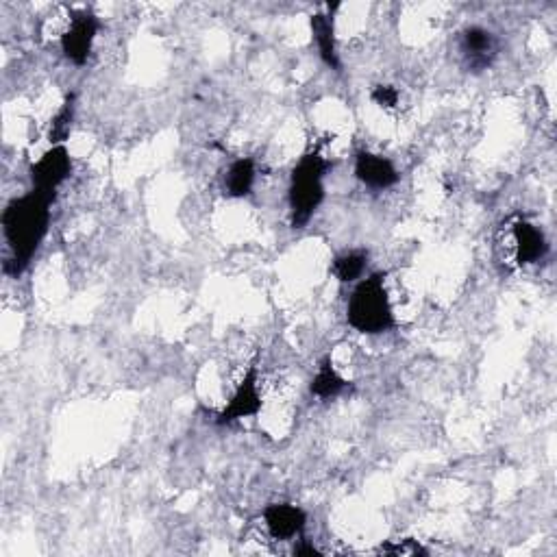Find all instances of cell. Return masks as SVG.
<instances>
[{"instance_id": "cell-5", "label": "cell", "mask_w": 557, "mask_h": 557, "mask_svg": "<svg viewBox=\"0 0 557 557\" xmlns=\"http://www.w3.org/2000/svg\"><path fill=\"white\" fill-rule=\"evenodd\" d=\"M70 170L72 162L68 148L64 144L51 146V151H46L31 168L33 190L48 198H55L57 188L68 179Z\"/></svg>"}, {"instance_id": "cell-18", "label": "cell", "mask_w": 557, "mask_h": 557, "mask_svg": "<svg viewBox=\"0 0 557 557\" xmlns=\"http://www.w3.org/2000/svg\"><path fill=\"white\" fill-rule=\"evenodd\" d=\"M294 553H296V555H320V553H318V549H314L312 544H307L305 540L299 544V547L294 549Z\"/></svg>"}, {"instance_id": "cell-2", "label": "cell", "mask_w": 557, "mask_h": 557, "mask_svg": "<svg viewBox=\"0 0 557 557\" xmlns=\"http://www.w3.org/2000/svg\"><path fill=\"white\" fill-rule=\"evenodd\" d=\"M329 168L327 159L320 153H307L296 164L290 181V214L292 227H305L325 198V172Z\"/></svg>"}, {"instance_id": "cell-1", "label": "cell", "mask_w": 557, "mask_h": 557, "mask_svg": "<svg viewBox=\"0 0 557 557\" xmlns=\"http://www.w3.org/2000/svg\"><path fill=\"white\" fill-rule=\"evenodd\" d=\"M51 203L53 198L31 190L7 205L3 212V231L11 251V259L5 264L9 275L18 277L40 249L51 225V209H48Z\"/></svg>"}, {"instance_id": "cell-6", "label": "cell", "mask_w": 557, "mask_h": 557, "mask_svg": "<svg viewBox=\"0 0 557 557\" xmlns=\"http://www.w3.org/2000/svg\"><path fill=\"white\" fill-rule=\"evenodd\" d=\"M98 33V20L90 11H72L70 27L61 33V51L72 64H85L92 53V44Z\"/></svg>"}, {"instance_id": "cell-17", "label": "cell", "mask_w": 557, "mask_h": 557, "mask_svg": "<svg viewBox=\"0 0 557 557\" xmlns=\"http://www.w3.org/2000/svg\"><path fill=\"white\" fill-rule=\"evenodd\" d=\"M383 553H390V555H425L427 551L420 547L418 542H414V540H403L401 544H386V547L381 549Z\"/></svg>"}, {"instance_id": "cell-14", "label": "cell", "mask_w": 557, "mask_h": 557, "mask_svg": "<svg viewBox=\"0 0 557 557\" xmlns=\"http://www.w3.org/2000/svg\"><path fill=\"white\" fill-rule=\"evenodd\" d=\"M366 264H368V255L364 251L342 253L340 257H336V262H333V275H336L342 283H351L364 275Z\"/></svg>"}, {"instance_id": "cell-3", "label": "cell", "mask_w": 557, "mask_h": 557, "mask_svg": "<svg viewBox=\"0 0 557 557\" xmlns=\"http://www.w3.org/2000/svg\"><path fill=\"white\" fill-rule=\"evenodd\" d=\"M349 325L360 333H383L394 327V312L386 292V283H383V275H373L364 279L360 286L355 288L349 301Z\"/></svg>"}, {"instance_id": "cell-15", "label": "cell", "mask_w": 557, "mask_h": 557, "mask_svg": "<svg viewBox=\"0 0 557 557\" xmlns=\"http://www.w3.org/2000/svg\"><path fill=\"white\" fill-rule=\"evenodd\" d=\"M72 118H74V101L72 96L66 98L64 107L57 111V116L53 118L51 131H48V140H51L53 146L64 144L70 135V127H72Z\"/></svg>"}, {"instance_id": "cell-13", "label": "cell", "mask_w": 557, "mask_h": 557, "mask_svg": "<svg viewBox=\"0 0 557 557\" xmlns=\"http://www.w3.org/2000/svg\"><path fill=\"white\" fill-rule=\"evenodd\" d=\"M346 386H349V383L338 375V370L327 360L318 368L316 377L312 379V394H316L318 399H333V396H338Z\"/></svg>"}, {"instance_id": "cell-10", "label": "cell", "mask_w": 557, "mask_h": 557, "mask_svg": "<svg viewBox=\"0 0 557 557\" xmlns=\"http://www.w3.org/2000/svg\"><path fill=\"white\" fill-rule=\"evenodd\" d=\"M264 521L272 538L277 540H292L303 531L307 516L301 507L290 503H275L266 507Z\"/></svg>"}, {"instance_id": "cell-9", "label": "cell", "mask_w": 557, "mask_h": 557, "mask_svg": "<svg viewBox=\"0 0 557 557\" xmlns=\"http://www.w3.org/2000/svg\"><path fill=\"white\" fill-rule=\"evenodd\" d=\"M355 175L366 185V188L377 192L388 190L399 181V170L394 168L390 159L366 151L357 153L355 157Z\"/></svg>"}, {"instance_id": "cell-16", "label": "cell", "mask_w": 557, "mask_h": 557, "mask_svg": "<svg viewBox=\"0 0 557 557\" xmlns=\"http://www.w3.org/2000/svg\"><path fill=\"white\" fill-rule=\"evenodd\" d=\"M373 101L383 109H394L399 105V90L394 85H377L373 90Z\"/></svg>"}, {"instance_id": "cell-8", "label": "cell", "mask_w": 557, "mask_h": 557, "mask_svg": "<svg viewBox=\"0 0 557 557\" xmlns=\"http://www.w3.org/2000/svg\"><path fill=\"white\" fill-rule=\"evenodd\" d=\"M259 410H262V394H259L257 370L251 368L249 373H246V377L242 379L238 390H235V394L231 396L229 405L220 412L218 423L220 425L235 423V420H240V418H249V416L259 414Z\"/></svg>"}, {"instance_id": "cell-12", "label": "cell", "mask_w": 557, "mask_h": 557, "mask_svg": "<svg viewBox=\"0 0 557 557\" xmlns=\"http://www.w3.org/2000/svg\"><path fill=\"white\" fill-rule=\"evenodd\" d=\"M255 183V164L253 159H238L233 162L225 177V192L231 198L249 196Z\"/></svg>"}, {"instance_id": "cell-4", "label": "cell", "mask_w": 557, "mask_h": 557, "mask_svg": "<svg viewBox=\"0 0 557 557\" xmlns=\"http://www.w3.org/2000/svg\"><path fill=\"white\" fill-rule=\"evenodd\" d=\"M505 242L507 257H510V262L516 266L536 264L547 255V240H544L542 231L527 220H516L514 225L507 229Z\"/></svg>"}, {"instance_id": "cell-7", "label": "cell", "mask_w": 557, "mask_h": 557, "mask_svg": "<svg viewBox=\"0 0 557 557\" xmlns=\"http://www.w3.org/2000/svg\"><path fill=\"white\" fill-rule=\"evenodd\" d=\"M462 57L466 66L473 72L488 70L492 66L494 57L499 55V42L490 31L481 27H470L462 33Z\"/></svg>"}, {"instance_id": "cell-11", "label": "cell", "mask_w": 557, "mask_h": 557, "mask_svg": "<svg viewBox=\"0 0 557 557\" xmlns=\"http://www.w3.org/2000/svg\"><path fill=\"white\" fill-rule=\"evenodd\" d=\"M312 33L318 46V55L325 64L333 70H340V57L336 48V31H333V16L331 14H316L312 16Z\"/></svg>"}]
</instances>
